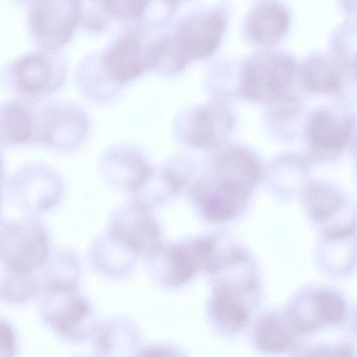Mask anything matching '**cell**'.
Here are the masks:
<instances>
[{"mask_svg": "<svg viewBox=\"0 0 357 357\" xmlns=\"http://www.w3.org/2000/svg\"><path fill=\"white\" fill-rule=\"evenodd\" d=\"M228 16L226 6L219 4L185 17L169 32L176 52L187 64L208 58L217 50Z\"/></svg>", "mask_w": 357, "mask_h": 357, "instance_id": "4", "label": "cell"}, {"mask_svg": "<svg viewBox=\"0 0 357 357\" xmlns=\"http://www.w3.org/2000/svg\"><path fill=\"white\" fill-rule=\"evenodd\" d=\"M146 0H82L81 25L91 32L106 29L113 21L135 24Z\"/></svg>", "mask_w": 357, "mask_h": 357, "instance_id": "15", "label": "cell"}, {"mask_svg": "<svg viewBox=\"0 0 357 357\" xmlns=\"http://www.w3.org/2000/svg\"><path fill=\"white\" fill-rule=\"evenodd\" d=\"M296 73V63L291 55L262 50L250 56L241 67V92L246 98L274 103L291 92Z\"/></svg>", "mask_w": 357, "mask_h": 357, "instance_id": "1", "label": "cell"}, {"mask_svg": "<svg viewBox=\"0 0 357 357\" xmlns=\"http://www.w3.org/2000/svg\"><path fill=\"white\" fill-rule=\"evenodd\" d=\"M355 176H356V183L357 184V162H356V175H355Z\"/></svg>", "mask_w": 357, "mask_h": 357, "instance_id": "29", "label": "cell"}, {"mask_svg": "<svg viewBox=\"0 0 357 357\" xmlns=\"http://www.w3.org/2000/svg\"><path fill=\"white\" fill-rule=\"evenodd\" d=\"M215 245L213 239L202 238L190 244L172 247L167 254L169 283H184L199 268L210 270L215 259Z\"/></svg>", "mask_w": 357, "mask_h": 357, "instance_id": "16", "label": "cell"}, {"mask_svg": "<svg viewBox=\"0 0 357 357\" xmlns=\"http://www.w3.org/2000/svg\"><path fill=\"white\" fill-rule=\"evenodd\" d=\"M1 356H11L15 351L13 331L7 322L1 321Z\"/></svg>", "mask_w": 357, "mask_h": 357, "instance_id": "25", "label": "cell"}, {"mask_svg": "<svg viewBox=\"0 0 357 357\" xmlns=\"http://www.w3.org/2000/svg\"><path fill=\"white\" fill-rule=\"evenodd\" d=\"M303 197L307 210L314 221L331 225L335 219L333 225L324 231H340L356 223V215L344 193L331 181H308L303 186Z\"/></svg>", "mask_w": 357, "mask_h": 357, "instance_id": "10", "label": "cell"}, {"mask_svg": "<svg viewBox=\"0 0 357 357\" xmlns=\"http://www.w3.org/2000/svg\"><path fill=\"white\" fill-rule=\"evenodd\" d=\"M148 36L132 25L95 52L106 76L118 86L150 69Z\"/></svg>", "mask_w": 357, "mask_h": 357, "instance_id": "6", "label": "cell"}, {"mask_svg": "<svg viewBox=\"0 0 357 357\" xmlns=\"http://www.w3.org/2000/svg\"><path fill=\"white\" fill-rule=\"evenodd\" d=\"M344 10L351 14L357 15V0H340Z\"/></svg>", "mask_w": 357, "mask_h": 357, "instance_id": "27", "label": "cell"}, {"mask_svg": "<svg viewBox=\"0 0 357 357\" xmlns=\"http://www.w3.org/2000/svg\"><path fill=\"white\" fill-rule=\"evenodd\" d=\"M1 257L7 268L30 272L49 257L48 238L43 227L33 222H15L1 226Z\"/></svg>", "mask_w": 357, "mask_h": 357, "instance_id": "7", "label": "cell"}, {"mask_svg": "<svg viewBox=\"0 0 357 357\" xmlns=\"http://www.w3.org/2000/svg\"><path fill=\"white\" fill-rule=\"evenodd\" d=\"M84 116L75 108H50L40 120L38 140L59 149H67L79 142L84 135Z\"/></svg>", "mask_w": 357, "mask_h": 357, "instance_id": "14", "label": "cell"}, {"mask_svg": "<svg viewBox=\"0 0 357 357\" xmlns=\"http://www.w3.org/2000/svg\"><path fill=\"white\" fill-rule=\"evenodd\" d=\"M290 15L287 8L276 0H261L249 11L244 23V33L255 45L271 46L287 33Z\"/></svg>", "mask_w": 357, "mask_h": 357, "instance_id": "11", "label": "cell"}, {"mask_svg": "<svg viewBox=\"0 0 357 357\" xmlns=\"http://www.w3.org/2000/svg\"><path fill=\"white\" fill-rule=\"evenodd\" d=\"M356 126V116L347 109L324 106L312 110L303 126L310 158L320 161L337 158L351 144Z\"/></svg>", "mask_w": 357, "mask_h": 357, "instance_id": "2", "label": "cell"}, {"mask_svg": "<svg viewBox=\"0 0 357 357\" xmlns=\"http://www.w3.org/2000/svg\"><path fill=\"white\" fill-rule=\"evenodd\" d=\"M47 291L43 305V317L59 334L78 340L93 331L92 310L82 296L74 289Z\"/></svg>", "mask_w": 357, "mask_h": 357, "instance_id": "8", "label": "cell"}, {"mask_svg": "<svg viewBox=\"0 0 357 357\" xmlns=\"http://www.w3.org/2000/svg\"><path fill=\"white\" fill-rule=\"evenodd\" d=\"M295 334L287 317L270 314L257 325L255 340L262 350L276 353L284 351L289 346Z\"/></svg>", "mask_w": 357, "mask_h": 357, "instance_id": "21", "label": "cell"}, {"mask_svg": "<svg viewBox=\"0 0 357 357\" xmlns=\"http://www.w3.org/2000/svg\"><path fill=\"white\" fill-rule=\"evenodd\" d=\"M192 195L203 215L212 222L236 216L246 200L214 176L199 180L193 186Z\"/></svg>", "mask_w": 357, "mask_h": 357, "instance_id": "13", "label": "cell"}, {"mask_svg": "<svg viewBox=\"0 0 357 357\" xmlns=\"http://www.w3.org/2000/svg\"><path fill=\"white\" fill-rule=\"evenodd\" d=\"M109 235L134 254L155 255L161 246L156 222L149 213L147 206L136 201L116 213Z\"/></svg>", "mask_w": 357, "mask_h": 357, "instance_id": "9", "label": "cell"}, {"mask_svg": "<svg viewBox=\"0 0 357 357\" xmlns=\"http://www.w3.org/2000/svg\"><path fill=\"white\" fill-rule=\"evenodd\" d=\"M18 1H26V0H18Z\"/></svg>", "mask_w": 357, "mask_h": 357, "instance_id": "30", "label": "cell"}, {"mask_svg": "<svg viewBox=\"0 0 357 357\" xmlns=\"http://www.w3.org/2000/svg\"><path fill=\"white\" fill-rule=\"evenodd\" d=\"M28 27L40 50L58 51L81 24L82 0H31Z\"/></svg>", "mask_w": 357, "mask_h": 357, "instance_id": "3", "label": "cell"}, {"mask_svg": "<svg viewBox=\"0 0 357 357\" xmlns=\"http://www.w3.org/2000/svg\"><path fill=\"white\" fill-rule=\"evenodd\" d=\"M260 175L257 159L243 148L229 147L222 151L215 160L213 176L246 199Z\"/></svg>", "mask_w": 357, "mask_h": 357, "instance_id": "12", "label": "cell"}, {"mask_svg": "<svg viewBox=\"0 0 357 357\" xmlns=\"http://www.w3.org/2000/svg\"><path fill=\"white\" fill-rule=\"evenodd\" d=\"M66 64L58 51L39 50L20 56L6 67L5 77L17 91L30 97L48 94L62 84Z\"/></svg>", "mask_w": 357, "mask_h": 357, "instance_id": "5", "label": "cell"}, {"mask_svg": "<svg viewBox=\"0 0 357 357\" xmlns=\"http://www.w3.org/2000/svg\"><path fill=\"white\" fill-rule=\"evenodd\" d=\"M333 54L335 60L346 67L357 57V21L342 24L333 38Z\"/></svg>", "mask_w": 357, "mask_h": 357, "instance_id": "24", "label": "cell"}, {"mask_svg": "<svg viewBox=\"0 0 357 357\" xmlns=\"http://www.w3.org/2000/svg\"><path fill=\"white\" fill-rule=\"evenodd\" d=\"M38 291V284L29 272L7 268L5 278L1 280L2 298L10 302H22L36 294Z\"/></svg>", "mask_w": 357, "mask_h": 357, "instance_id": "23", "label": "cell"}, {"mask_svg": "<svg viewBox=\"0 0 357 357\" xmlns=\"http://www.w3.org/2000/svg\"><path fill=\"white\" fill-rule=\"evenodd\" d=\"M351 144H352L353 151L357 158V130L356 131V132L354 134V138L351 141Z\"/></svg>", "mask_w": 357, "mask_h": 357, "instance_id": "28", "label": "cell"}, {"mask_svg": "<svg viewBox=\"0 0 357 357\" xmlns=\"http://www.w3.org/2000/svg\"><path fill=\"white\" fill-rule=\"evenodd\" d=\"M231 126V117L225 109L218 107L203 108L190 117L187 126V140L197 146H214L227 135Z\"/></svg>", "mask_w": 357, "mask_h": 357, "instance_id": "18", "label": "cell"}, {"mask_svg": "<svg viewBox=\"0 0 357 357\" xmlns=\"http://www.w3.org/2000/svg\"><path fill=\"white\" fill-rule=\"evenodd\" d=\"M211 309L217 321L229 331L239 330L248 321L247 306L236 296L231 288L222 284L215 289Z\"/></svg>", "mask_w": 357, "mask_h": 357, "instance_id": "20", "label": "cell"}, {"mask_svg": "<svg viewBox=\"0 0 357 357\" xmlns=\"http://www.w3.org/2000/svg\"><path fill=\"white\" fill-rule=\"evenodd\" d=\"M342 68L348 84L357 93V57L349 65Z\"/></svg>", "mask_w": 357, "mask_h": 357, "instance_id": "26", "label": "cell"}, {"mask_svg": "<svg viewBox=\"0 0 357 357\" xmlns=\"http://www.w3.org/2000/svg\"><path fill=\"white\" fill-rule=\"evenodd\" d=\"M26 102L11 100L1 105V137L6 145H15L37 139L38 119Z\"/></svg>", "mask_w": 357, "mask_h": 357, "instance_id": "19", "label": "cell"}, {"mask_svg": "<svg viewBox=\"0 0 357 357\" xmlns=\"http://www.w3.org/2000/svg\"><path fill=\"white\" fill-rule=\"evenodd\" d=\"M181 0H146L138 20L130 24L149 36L166 26L173 19Z\"/></svg>", "mask_w": 357, "mask_h": 357, "instance_id": "22", "label": "cell"}, {"mask_svg": "<svg viewBox=\"0 0 357 357\" xmlns=\"http://www.w3.org/2000/svg\"><path fill=\"white\" fill-rule=\"evenodd\" d=\"M298 73L301 84L307 92L337 96L342 68L333 57L319 54L309 56L301 63Z\"/></svg>", "mask_w": 357, "mask_h": 357, "instance_id": "17", "label": "cell"}]
</instances>
